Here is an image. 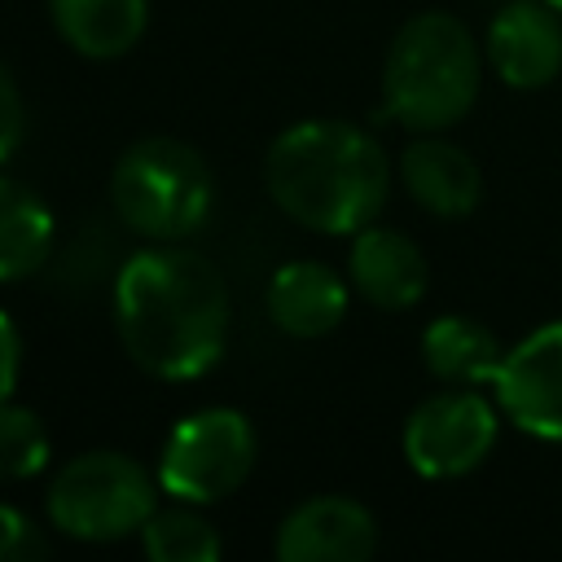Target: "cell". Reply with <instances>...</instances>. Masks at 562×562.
Here are the masks:
<instances>
[{
	"instance_id": "obj_19",
	"label": "cell",
	"mask_w": 562,
	"mask_h": 562,
	"mask_svg": "<svg viewBox=\"0 0 562 562\" xmlns=\"http://www.w3.org/2000/svg\"><path fill=\"white\" fill-rule=\"evenodd\" d=\"M35 553H44V540H40L35 522L22 509L0 501V562H22V558H35Z\"/></svg>"
},
{
	"instance_id": "obj_11",
	"label": "cell",
	"mask_w": 562,
	"mask_h": 562,
	"mask_svg": "<svg viewBox=\"0 0 562 562\" xmlns=\"http://www.w3.org/2000/svg\"><path fill=\"white\" fill-rule=\"evenodd\" d=\"M400 180H404L408 198L439 220H465L483 198L479 162L461 145L443 140L435 132H417V140L404 145Z\"/></svg>"
},
{
	"instance_id": "obj_20",
	"label": "cell",
	"mask_w": 562,
	"mask_h": 562,
	"mask_svg": "<svg viewBox=\"0 0 562 562\" xmlns=\"http://www.w3.org/2000/svg\"><path fill=\"white\" fill-rule=\"evenodd\" d=\"M22 132H26V105H22V92H18L13 70L0 57V162L18 149Z\"/></svg>"
},
{
	"instance_id": "obj_5",
	"label": "cell",
	"mask_w": 562,
	"mask_h": 562,
	"mask_svg": "<svg viewBox=\"0 0 562 562\" xmlns=\"http://www.w3.org/2000/svg\"><path fill=\"white\" fill-rule=\"evenodd\" d=\"M44 505H48V522L61 536L105 544L140 531L158 509V492L140 461H132L127 452L97 448L61 465Z\"/></svg>"
},
{
	"instance_id": "obj_1",
	"label": "cell",
	"mask_w": 562,
	"mask_h": 562,
	"mask_svg": "<svg viewBox=\"0 0 562 562\" xmlns=\"http://www.w3.org/2000/svg\"><path fill=\"white\" fill-rule=\"evenodd\" d=\"M224 272L189 246L136 250L114 277L119 342L149 378L189 382L220 364L228 347Z\"/></svg>"
},
{
	"instance_id": "obj_7",
	"label": "cell",
	"mask_w": 562,
	"mask_h": 562,
	"mask_svg": "<svg viewBox=\"0 0 562 562\" xmlns=\"http://www.w3.org/2000/svg\"><path fill=\"white\" fill-rule=\"evenodd\" d=\"M496 408L474 386L426 395L404 422V457L422 479H461L496 448Z\"/></svg>"
},
{
	"instance_id": "obj_17",
	"label": "cell",
	"mask_w": 562,
	"mask_h": 562,
	"mask_svg": "<svg viewBox=\"0 0 562 562\" xmlns=\"http://www.w3.org/2000/svg\"><path fill=\"white\" fill-rule=\"evenodd\" d=\"M140 549L149 562H220L224 540L198 509H154L140 527Z\"/></svg>"
},
{
	"instance_id": "obj_21",
	"label": "cell",
	"mask_w": 562,
	"mask_h": 562,
	"mask_svg": "<svg viewBox=\"0 0 562 562\" xmlns=\"http://www.w3.org/2000/svg\"><path fill=\"white\" fill-rule=\"evenodd\" d=\"M18 373H22V334H18L13 316L0 312V404L13 400V391H18Z\"/></svg>"
},
{
	"instance_id": "obj_9",
	"label": "cell",
	"mask_w": 562,
	"mask_h": 562,
	"mask_svg": "<svg viewBox=\"0 0 562 562\" xmlns=\"http://www.w3.org/2000/svg\"><path fill=\"white\" fill-rule=\"evenodd\" d=\"M487 66L501 83L531 92L562 75V9L549 0H505L483 40Z\"/></svg>"
},
{
	"instance_id": "obj_10",
	"label": "cell",
	"mask_w": 562,
	"mask_h": 562,
	"mask_svg": "<svg viewBox=\"0 0 562 562\" xmlns=\"http://www.w3.org/2000/svg\"><path fill=\"white\" fill-rule=\"evenodd\" d=\"M378 549V518L351 496H312L294 505L272 540L281 562H364Z\"/></svg>"
},
{
	"instance_id": "obj_14",
	"label": "cell",
	"mask_w": 562,
	"mask_h": 562,
	"mask_svg": "<svg viewBox=\"0 0 562 562\" xmlns=\"http://www.w3.org/2000/svg\"><path fill=\"white\" fill-rule=\"evenodd\" d=\"M57 35L83 57H123L140 44L149 0H48Z\"/></svg>"
},
{
	"instance_id": "obj_15",
	"label": "cell",
	"mask_w": 562,
	"mask_h": 562,
	"mask_svg": "<svg viewBox=\"0 0 562 562\" xmlns=\"http://www.w3.org/2000/svg\"><path fill=\"white\" fill-rule=\"evenodd\" d=\"M53 237L57 220L48 202L31 184L0 176V285L35 277L53 250Z\"/></svg>"
},
{
	"instance_id": "obj_16",
	"label": "cell",
	"mask_w": 562,
	"mask_h": 562,
	"mask_svg": "<svg viewBox=\"0 0 562 562\" xmlns=\"http://www.w3.org/2000/svg\"><path fill=\"white\" fill-rule=\"evenodd\" d=\"M422 360L426 369L439 378V382H452V386H492L501 360H505V347L496 342V334L470 316H439L426 325L422 334Z\"/></svg>"
},
{
	"instance_id": "obj_2",
	"label": "cell",
	"mask_w": 562,
	"mask_h": 562,
	"mask_svg": "<svg viewBox=\"0 0 562 562\" xmlns=\"http://www.w3.org/2000/svg\"><path fill=\"white\" fill-rule=\"evenodd\" d=\"M268 198L312 233H360L391 193L386 149L356 123L307 119L285 127L263 158Z\"/></svg>"
},
{
	"instance_id": "obj_8",
	"label": "cell",
	"mask_w": 562,
	"mask_h": 562,
	"mask_svg": "<svg viewBox=\"0 0 562 562\" xmlns=\"http://www.w3.org/2000/svg\"><path fill=\"white\" fill-rule=\"evenodd\" d=\"M492 395L518 430L562 443V321L531 329L505 351Z\"/></svg>"
},
{
	"instance_id": "obj_4",
	"label": "cell",
	"mask_w": 562,
	"mask_h": 562,
	"mask_svg": "<svg viewBox=\"0 0 562 562\" xmlns=\"http://www.w3.org/2000/svg\"><path fill=\"white\" fill-rule=\"evenodd\" d=\"M110 202L132 233L149 241H184L206 224L215 180L193 145L176 136H145L119 154Z\"/></svg>"
},
{
	"instance_id": "obj_12",
	"label": "cell",
	"mask_w": 562,
	"mask_h": 562,
	"mask_svg": "<svg viewBox=\"0 0 562 562\" xmlns=\"http://www.w3.org/2000/svg\"><path fill=\"white\" fill-rule=\"evenodd\" d=\"M347 277L364 303H373L382 312H404L426 294L430 272H426V259L413 246V237H404L395 228L364 224L360 233H351Z\"/></svg>"
},
{
	"instance_id": "obj_22",
	"label": "cell",
	"mask_w": 562,
	"mask_h": 562,
	"mask_svg": "<svg viewBox=\"0 0 562 562\" xmlns=\"http://www.w3.org/2000/svg\"><path fill=\"white\" fill-rule=\"evenodd\" d=\"M549 4H553V9H562V0H549Z\"/></svg>"
},
{
	"instance_id": "obj_13",
	"label": "cell",
	"mask_w": 562,
	"mask_h": 562,
	"mask_svg": "<svg viewBox=\"0 0 562 562\" xmlns=\"http://www.w3.org/2000/svg\"><path fill=\"white\" fill-rule=\"evenodd\" d=\"M268 316L290 338H321L347 316V281L316 259L281 263L268 281Z\"/></svg>"
},
{
	"instance_id": "obj_18",
	"label": "cell",
	"mask_w": 562,
	"mask_h": 562,
	"mask_svg": "<svg viewBox=\"0 0 562 562\" xmlns=\"http://www.w3.org/2000/svg\"><path fill=\"white\" fill-rule=\"evenodd\" d=\"M48 430L40 422V413L22 408V404H0V483H18L31 479L48 465Z\"/></svg>"
},
{
	"instance_id": "obj_6",
	"label": "cell",
	"mask_w": 562,
	"mask_h": 562,
	"mask_svg": "<svg viewBox=\"0 0 562 562\" xmlns=\"http://www.w3.org/2000/svg\"><path fill=\"white\" fill-rule=\"evenodd\" d=\"M255 426L246 413L211 404L180 417L158 452V487L184 505L233 496L255 470Z\"/></svg>"
},
{
	"instance_id": "obj_3",
	"label": "cell",
	"mask_w": 562,
	"mask_h": 562,
	"mask_svg": "<svg viewBox=\"0 0 562 562\" xmlns=\"http://www.w3.org/2000/svg\"><path fill=\"white\" fill-rule=\"evenodd\" d=\"M483 83V48L452 13L408 18L382 66V114L408 132H443L461 123Z\"/></svg>"
}]
</instances>
